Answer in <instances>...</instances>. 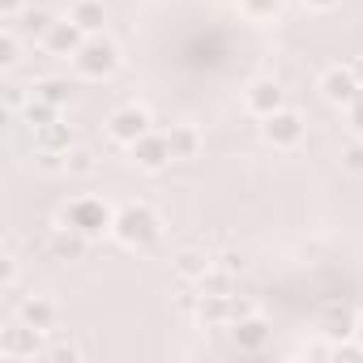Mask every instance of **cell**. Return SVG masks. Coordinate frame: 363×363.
<instances>
[{
    "mask_svg": "<svg viewBox=\"0 0 363 363\" xmlns=\"http://www.w3.org/2000/svg\"><path fill=\"white\" fill-rule=\"evenodd\" d=\"M116 214L120 210H111L103 197H73L65 210H60V218L56 223H65V227H73V231H82L86 240H99V235H107V231H116Z\"/></svg>",
    "mask_w": 363,
    "mask_h": 363,
    "instance_id": "obj_1",
    "label": "cell"
},
{
    "mask_svg": "<svg viewBox=\"0 0 363 363\" xmlns=\"http://www.w3.org/2000/svg\"><path fill=\"white\" fill-rule=\"evenodd\" d=\"M124 248H145L162 235V218L150 210V206H124L116 214V231H111Z\"/></svg>",
    "mask_w": 363,
    "mask_h": 363,
    "instance_id": "obj_2",
    "label": "cell"
},
{
    "mask_svg": "<svg viewBox=\"0 0 363 363\" xmlns=\"http://www.w3.org/2000/svg\"><path fill=\"white\" fill-rule=\"evenodd\" d=\"M73 69H77L86 82H103V77H111V73L120 69V48H116L111 39H103V35H90V39L82 43V52L73 56Z\"/></svg>",
    "mask_w": 363,
    "mask_h": 363,
    "instance_id": "obj_3",
    "label": "cell"
},
{
    "mask_svg": "<svg viewBox=\"0 0 363 363\" xmlns=\"http://www.w3.org/2000/svg\"><path fill=\"white\" fill-rule=\"evenodd\" d=\"M320 99L333 103V107H350L354 99H363V82L354 77L350 65H333L320 73Z\"/></svg>",
    "mask_w": 363,
    "mask_h": 363,
    "instance_id": "obj_4",
    "label": "cell"
},
{
    "mask_svg": "<svg viewBox=\"0 0 363 363\" xmlns=\"http://www.w3.org/2000/svg\"><path fill=\"white\" fill-rule=\"evenodd\" d=\"M261 137H265L274 150H291V145L303 141V116L291 111V107H278L274 116L261 120Z\"/></svg>",
    "mask_w": 363,
    "mask_h": 363,
    "instance_id": "obj_5",
    "label": "cell"
},
{
    "mask_svg": "<svg viewBox=\"0 0 363 363\" xmlns=\"http://www.w3.org/2000/svg\"><path fill=\"white\" fill-rule=\"evenodd\" d=\"M150 124H154V120H150V111H145V107H137V103H128V107H120V111L111 116L107 133H111V141H116V145H124V150H128V145H137L145 133H154Z\"/></svg>",
    "mask_w": 363,
    "mask_h": 363,
    "instance_id": "obj_6",
    "label": "cell"
},
{
    "mask_svg": "<svg viewBox=\"0 0 363 363\" xmlns=\"http://www.w3.org/2000/svg\"><path fill=\"white\" fill-rule=\"evenodd\" d=\"M0 354L5 359H35V354H48L43 350V329H35V325H26V320H18V325H9L5 333H0Z\"/></svg>",
    "mask_w": 363,
    "mask_h": 363,
    "instance_id": "obj_7",
    "label": "cell"
},
{
    "mask_svg": "<svg viewBox=\"0 0 363 363\" xmlns=\"http://www.w3.org/2000/svg\"><path fill=\"white\" fill-rule=\"evenodd\" d=\"M86 39H90V35H86L73 18H69V22H52V30L43 35V52H48V56H69V60H73V56L82 52Z\"/></svg>",
    "mask_w": 363,
    "mask_h": 363,
    "instance_id": "obj_8",
    "label": "cell"
},
{
    "mask_svg": "<svg viewBox=\"0 0 363 363\" xmlns=\"http://www.w3.org/2000/svg\"><path fill=\"white\" fill-rule=\"evenodd\" d=\"M128 154H133V162L141 171H162L167 162H175L171 158V145H167V133H145L137 145H128Z\"/></svg>",
    "mask_w": 363,
    "mask_h": 363,
    "instance_id": "obj_9",
    "label": "cell"
},
{
    "mask_svg": "<svg viewBox=\"0 0 363 363\" xmlns=\"http://www.w3.org/2000/svg\"><path fill=\"white\" fill-rule=\"evenodd\" d=\"M244 107H248L252 116H261V120L274 116L278 107H286V103H282V86H278L274 77H257V82L244 90Z\"/></svg>",
    "mask_w": 363,
    "mask_h": 363,
    "instance_id": "obj_10",
    "label": "cell"
},
{
    "mask_svg": "<svg viewBox=\"0 0 363 363\" xmlns=\"http://www.w3.org/2000/svg\"><path fill=\"white\" fill-rule=\"evenodd\" d=\"M231 342H235L244 354H257V350L269 342V320H265V316H257V312L240 316V320L231 325Z\"/></svg>",
    "mask_w": 363,
    "mask_h": 363,
    "instance_id": "obj_11",
    "label": "cell"
},
{
    "mask_svg": "<svg viewBox=\"0 0 363 363\" xmlns=\"http://www.w3.org/2000/svg\"><path fill=\"white\" fill-rule=\"evenodd\" d=\"M56 316H60V308H56L48 295H26V299L18 303V320L35 325V329H43V333L56 329Z\"/></svg>",
    "mask_w": 363,
    "mask_h": 363,
    "instance_id": "obj_12",
    "label": "cell"
},
{
    "mask_svg": "<svg viewBox=\"0 0 363 363\" xmlns=\"http://www.w3.org/2000/svg\"><path fill=\"white\" fill-rule=\"evenodd\" d=\"M48 248H52L56 261H82L86 257V235L73 231V227H65V223H56L52 235H48Z\"/></svg>",
    "mask_w": 363,
    "mask_h": 363,
    "instance_id": "obj_13",
    "label": "cell"
},
{
    "mask_svg": "<svg viewBox=\"0 0 363 363\" xmlns=\"http://www.w3.org/2000/svg\"><path fill=\"white\" fill-rule=\"evenodd\" d=\"M167 145H171V158H175V162L197 158V154H201V133H197V124H171V128H167Z\"/></svg>",
    "mask_w": 363,
    "mask_h": 363,
    "instance_id": "obj_14",
    "label": "cell"
},
{
    "mask_svg": "<svg viewBox=\"0 0 363 363\" xmlns=\"http://www.w3.org/2000/svg\"><path fill=\"white\" fill-rule=\"evenodd\" d=\"M69 18H73L86 35H103L107 9H103V0H73V5H69Z\"/></svg>",
    "mask_w": 363,
    "mask_h": 363,
    "instance_id": "obj_15",
    "label": "cell"
},
{
    "mask_svg": "<svg viewBox=\"0 0 363 363\" xmlns=\"http://www.w3.org/2000/svg\"><path fill=\"white\" fill-rule=\"evenodd\" d=\"M171 265H175V274H179V278L193 282V286L210 274V257H206V252H197V248H184V252H179Z\"/></svg>",
    "mask_w": 363,
    "mask_h": 363,
    "instance_id": "obj_16",
    "label": "cell"
},
{
    "mask_svg": "<svg viewBox=\"0 0 363 363\" xmlns=\"http://www.w3.org/2000/svg\"><path fill=\"white\" fill-rule=\"evenodd\" d=\"M52 22H56V18H52L48 9H35V5H30V9H26L22 18H13L9 26H18L22 35H30V39H39V43H43V35L52 30Z\"/></svg>",
    "mask_w": 363,
    "mask_h": 363,
    "instance_id": "obj_17",
    "label": "cell"
},
{
    "mask_svg": "<svg viewBox=\"0 0 363 363\" xmlns=\"http://www.w3.org/2000/svg\"><path fill=\"white\" fill-rule=\"evenodd\" d=\"M94 167H99L94 150H86V145H69L65 150V175H94Z\"/></svg>",
    "mask_w": 363,
    "mask_h": 363,
    "instance_id": "obj_18",
    "label": "cell"
},
{
    "mask_svg": "<svg viewBox=\"0 0 363 363\" xmlns=\"http://www.w3.org/2000/svg\"><path fill=\"white\" fill-rule=\"evenodd\" d=\"M35 99L52 103V107H65V103L73 99V86H69V82H60V77H43V82L35 86Z\"/></svg>",
    "mask_w": 363,
    "mask_h": 363,
    "instance_id": "obj_19",
    "label": "cell"
},
{
    "mask_svg": "<svg viewBox=\"0 0 363 363\" xmlns=\"http://www.w3.org/2000/svg\"><path fill=\"white\" fill-rule=\"evenodd\" d=\"M282 9V0H240V13L248 22H274Z\"/></svg>",
    "mask_w": 363,
    "mask_h": 363,
    "instance_id": "obj_20",
    "label": "cell"
},
{
    "mask_svg": "<svg viewBox=\"0 0 363 363\" xmlns=\"http://www.w3.org/2000/svg\"><path fill=\"white\" fill-rule=\"evenodd\" d=\"M39 150H69V124L52 120L39 128Z\"/></svg>",
    "mask_w": 363,
    "mask_h": 363,
    "instance_id": "obj_21",
    "label": "cell"
},
{
    "mask_svg": "<svg viewBox=\"0 0 363 363\" xmlns=\"http://www.w3.org/2000/svg\"><path fill=\"white\" fill-rule=\"evenodd\" d=\"M0 65H18V26H5L0 30Z\"/></svg>",
    "mask_w": 363,
    "mask_h": 363,
    "instance_id": "obj_22",
    "label": "cell"
},
{
    "mask_svg": "<svg viewBox=\"0 0 363 363\" xmlns=\"http://www.w3.org/2000/svg\"><path fill=\"white\" fill-rule=\"evenodd\" d=\"M342 167L354 171V175H363V137H354V141L342 150Z\"/></svg>",
    "mask_w": 363,
    "mask_h": 363,
    "instance_id": "obj_23",
    "label": "cell"
},
{
    "mask_svg": "<svg viewBox=\"0 0 363 363\" xmlns=\"http://www.w3.org/2000/svg\"><path fill=\"white\" fill-rule=\"evenodd\" d=\"M43 359H52V363H77V346L73 342H52Z\"/></svg>",
    "mask_w": 363,
    "mask_h": 363,
    "instance_id": "obj_24",
    "label": "cell"
},
{
    "mask_svg": "<svg viewBox=\"0 0 363 363\" xmlns=\"http://www.w3.org/2000/svg\"><path fill=\"white\" fill-rule=\"evenodd\" d=\"M30 99H35V90L26 94L22 86H5V103H9V111H18V107H30Z\"/></svg>",
    "mask_w": 363,
    "mask_h": 363,
    "instance_id": "obj_25",
    "label": "cell"
},
{
    "mask_svg": "<svg viewBox=\"0 0 363 363\" xmlns=\"http://www.w3.org/2000/svg\"><path fill=\"white\" fill-rule=\"evenodd\" d=\"M346 120H350V133L363 137V99H354V103L346 107Z\"/></svg>",
    "mask_w": 363,
    "mask_h": 363,
    "instance_id": "obj_26",
    "label": "cell"
},
{
    "mask_svg": "<svg viewBox=\"0 0 363 363\" xmlns=\"http://www.w3.org/2000/svg\"><path fill=\"white\" fill-rule=\"evenodd\" d=\"M30 9V0H0V13H5V22H13V18H22Z\"/></svg>",
    "mask_w": 363,
    "mask_h": 363,
    "instance_id": "obj_27",
    "label": "cell"
},
{
    "mask_svg": "<svg viewBox=\"0 0 363 363\" xmlns=\"http://www.w3.org/2000/svg\"><path fill=\"white\" fill-rule=\"evenodd\" d=\"M218 265H223L227 274H235V278L244 274V261H240V252H223V257H218Z\"/></svg>",
    "mask_w": 363,
    "mask_h": 363,
    "instance_id": "obj_28",
    "label": "cell"
},
{
    "mask_svg": "<svg viewBox=\"0 0 363 363\" xmlns=\"http://www.w3.org/2000/svg\"><path fill=\"white\" fill-rule=\"evenodd\" d=\"M303 5H308V9H316V13H329V9H337V5H342V0H303Z\"/></svg>",
    "mask_w": 363,
    "mask_h": 363,
    "instance_id": "obj_29",
    "label": "cell"
},
{
    "mask_svg": "<svg viewBox=\"0 0 363 363\" xmlns=\"http://www.w3.org/2000/svg\"><path fill=\"white\" fill-rule=\"evenodd\" d=\"M350 69H354V77L363 82V56H359V60H350Z\"/></svg>",
    "mask_w": 363,
    "mask_h": 363,
    "instance_id": "obj_30",
    "label": "cell"
},
{
    "mask_svg": "<svg viewBox=\"0 0 363 363\" xmlns=\"http://www.w3.org/2000/svg\"><path fill=\"white\" fill-rule=\"evenodd\" d=\"M354 342H359V346H363V316H359V320H354Z\"/></svg>",
    "mask_w": 363,
    "mask_h": 363,
    "instance_id": "obj_31",
    "label": "cell"
}]
</instances>
